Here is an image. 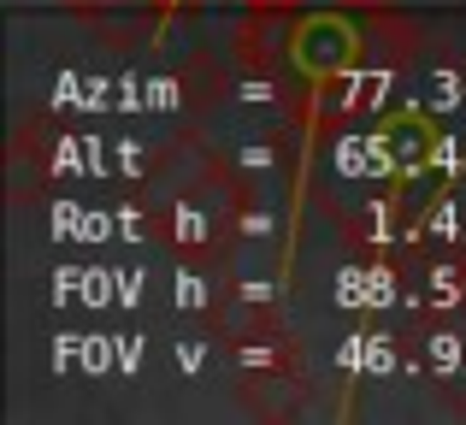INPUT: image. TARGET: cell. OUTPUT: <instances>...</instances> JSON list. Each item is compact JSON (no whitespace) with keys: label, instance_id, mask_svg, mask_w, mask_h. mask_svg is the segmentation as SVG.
Wrapping results in <instances>:
<instances>
[{"label":"cell","instance_id":"1","mask_svg":"<svg viewBox=\"0 0 466 425\" xmlns=\"http://www.w3.org/2000/svg\"><path fill=\"white\" fill-rule=\"evenodd\" d=\"M254 6H278V0H254Z\"/></svg>","mask_w":466,"mask_h":425}]
</instances>
